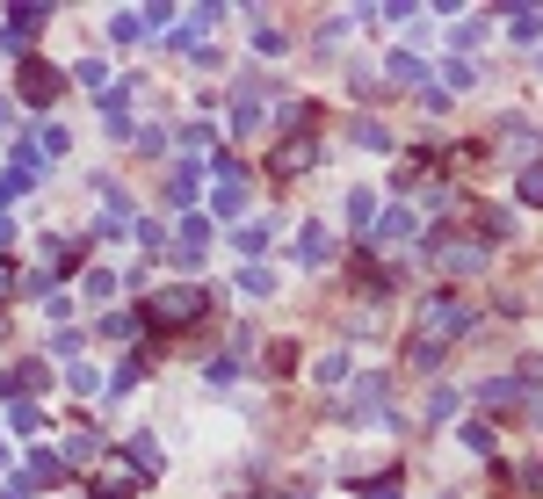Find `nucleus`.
Instances as JSON below:
<instances>
[{
	"label": "nucleus",
	"mask_w": 543,
	"mask_h": 499,
	"mask_svg": "<svg viewBox=\"0 0 543 499\" xmlns=\"http://www.w3.org/2000/svg\"><path fill=\"white\" fill-rule=\"evenodd\" d=\"M471 326H478V311H471L464 297L435 290L428 304H420V319H413V369H435V362L449 355V340H464Z\"/></svg>",
	"instance_id": "nucleus-1"
},
{
	"label": "nucleus",
	"mask_w": 543,
	"mask_h": 499,
	"mask_svg": "<svg viewBox=\"0 0 543 499\" xmlns=\"http://www.w3.org/2000/svg\"><path fill=\"white\" fill-rule=\"evenodd\" d=\"M203 290H160V297H145V311L138 319L153 326V333H174V326H189V319H203Z\"/></svg>",
	"instance_id": "nucleus-2"
},
{
	"label": "nucleus",
	"mask_w": 543,
	"mask_h": 499,
	"mask_svg": "<svg viewBox=\"0 0 543 499\" xmlns=\"http://www.w3.org/2000/svg\"><path fill=\"white\" fill-rule=\"evenodd\" d=\"M58 87H66V73H58V66H44V58H22V95H29V109H51Z\"/></svg>",
	"instance_id": "nucleus-3"
},
{
	"label": "nucleus",
	"mask_w": 543,
	"mask_h": 499,
	"mask_svg": "<svg viewBox=\"0 0 543 499\" xmlns=\"http://www.w3.org/2000/svg\"><path fill=\"white\" fill-rule=\"evenodd\" d=\"M312 160H319V138H312V131H290V138L276 145V160H268V167H276V174H305Z\"/></svg>",
	"instance_id": "nucleus-4"
},
{
	"label": "nucleus",
	"mask_w": 543,
	"mask_h": 499,
	"mask_svg": "<svg viewBox=\"0 0 543 499\" xmlns=\"http://www.w3.org/2000/svg\"><path fill=\"white\" fill-rule=\"evenodd\" d=\"M37 29H44V8H22V0H15V15H8V29H0V44L22 51L29 37H37Z\"/></svg>",
	"instance_id": "nucleus-5"
},
{
	"label": "nucleus",
	"mask_w": 543,
	"mask_h": 499,
	"mask_svg": "<svg viewBox=\"0 0 543 499\" xmlns=\"http://www.w3.org/2000/svg\"><path fill=\"white\" fill-rule=\"evenodd\" d=\"M210 246V217H181V239H174V261H203Z\"/></svg>",
	"instance_id": "nucleus-6"
},
{
	"label": "nucleus",
	"mask_w": 543,
	"mask_h": 499,
	"mask_svg": "<svg viewBox=\"0 0 543 499\" xmlns=\"http://www.w3.org/2000/svg\"><path fill=\"white\" fill-rule=\"evenodd\" d=\"M124 463H131V478H153V471H160V442H153V434H131V442H124Z\"/></svg>",
	"instance_id": "nucleus-7"
},
{
	"label": "nucleus",
	"mask_w": 543,
	"mask_h": 499,
	"mask_svg": "<svg viewBox=\"0 0 543 499\" xmlns=\"http://www.w3.org/2000/svg\"><path fill=\"white\" fill-rule=\"evenodd\" d=\"M297 261H305V268H326V261H334V239H326L319 225H305V232H297Z\"/></svg>",
	"instance_id": "nucleus-8"
},
{
	"label": "nucleus",
	"mask_w": 543,
	"mask_h": 499,
	"mask_svg": "<svg viewBox=\"0 0 543 499\" xmlns=\"http://www.w3.org/2000/svg\"><path fill=\"white\" fill-rule=\"evenodd\" d=\"M58 478H66V456L37 449V456H29V478H22V485H58Z\"/></svg>",
	"instance_id": "nucleus-9"
},
{
	"label": "nucleus",
	"mask_w": 543,
	"mask_h": 499,
	"mask_svg": "<svg viewBox=\"0 0 543 499\" xmlns=\"http://www.w3.org/2000/svg\"><path fill=\"white\" fill-rule=\"evenodd\" d=\"M406 232H413V217H406V210H391L384 225H377V232H362V239H377V246H399Z\"/></svg>",
	"instance_id": "nucleus-10"
},
{
	"label": "nucleus",
	"mask_w": 543,
	"mask_h": 499,
	"mask_svg": "<svg viewBox=\"0 0 543 499\" xmlns=\"http://www.w3.org/2000/svg\"><path fill=\"white\" fill-rule=\"evenodd\" d=\"M355 492H362V499H406V478H399V471H384L377 485H370V478H362Z\"/></svg>",
	"instance_id": "nucleus-11"
},
{
	"label": "nucleus",
	"mask_w": 543,
	"mask_h": 499,
	"mask_svg": "<svg viewBox=\"0 0 543 499\" xmlns=\"http://www.w3.org/2000/svg\"><path fill=\"white\" fill-rule=\"evenodd\" d=\"M391 80H406V87H420V80H428V66H420L413 51H391Z\"/></svg>",
	"instance_id": "nucleus-12"
},
{
	"label": "nucleus",
	"mask_w": 543,
	"mask_h": 499,
	"mask_svg": "<svg viewBox=\"0 0 543 499\" xmlns=\"http://www.w3.org/2000/svg\"><path fill=\"white\" fill-rule=\"evenodd\" d=\"M232 239H239V254H268V225H261V217H254V225H239Z\"/></svg>",
	"instance_id": "nucleus-13"
},
{
	"label": "nucleus",
	"mask_w": 543,
	"mask_h": 499,
	"mask_svg": "<svg viewBox=\"0 0 543 499\" xmlns=\"http://www.w3.org/2000/svg\"><path fill=\"white\" fill-rule=\"evenodd\" d=\"M239 290H247V297H276V275H268V268H247V275H239Z\"/></svg>",
	"instance_id": "nucleus-14"
},
{
	"label": "nucleus",
	"mask_w": 543,
	"mask_h": 499,
	"mask_svg": "<svg viewBox=\"0 0 543 499\" xmlns=\"http://www.w3.org/2000/svg\"><path fill=\"white\" fill-rule=\"evenodd\" d=\"M370 217H377V196L355 189V196H348V225H370Z\"/></svg>",
	"instance_id": "nucleus-15"
},
{
	"label": "nucleus",
	"mask_w": 543,
	"mask_h": 499,
	"mask_svg": "<svg viewBox=\"0 0 543 499\" xmlns=\"http://www.w3.org/2000/svg\"><path fill=\"white\" fill-rule=\"evenodd\" d=\"M464 449H478V456H493V427H486V420H471V427H464Z\"/></svg>",
	"instance_id": "nucleus-16"
},
{
	"label": "nucleus",
	"mask_w": 543,
	"mask_h": 499,
	"mask_svg": "<svg viewBox=\"0 0 543 499\" xmlns=\"http://www.w3.org/2000/svg\"><path fill=\"white\" fill-rule=\"evenodd\" d=\"M87 297H95V304L116 297V275H109V268H87Z\"/></svg>",
	"instance_id": "nucleus-17"
},
{
	"label": "nucleus",
	"mask_w": 543,
	"mask_h": 499,
	"mask_svg": "<svg viewBox=\"0 0 543 499\" xmlns=\"http://www.w3.org/2000/svg\"><path fill=\"white\" fill-rule=\"evenodd\" d=\"M522 203H543V160L522 167Z\"/></svg>",
	"instance_id": "nucleus-18"
},
{
	"label": "nucleus",
	"mask_w": 543,
	"mask_h": 499,
	"mask_svg": "<svg viewBox=\"0 0 543 499\" xmlns=\"http://www.w3.org/2000/svg\"><path fill=\"white\" fill-rule=\"evenodd\" d=\"M22 189H29V181H22V174H15V167H8V174H0V203H15V196H22Z\"/></svg>",
	"instance_id": "nucleus-19"
},
{
	"label": "nucleus",
	"mask_w": 543,
	"mask_h": 499,
	"mask_svg": "<svg viewBox=\"0 0 543 499\" xmlns=\"http://www.w3.org/2000/svg\"><path fill=\"white\" fill-rule=\"evenodd\" d=\"M22 290V275H15V261H0V297H15Z\"/></svg>",
	"instance_id": "nucleus-20"
},
{
	"label": "nucleus",
	"mask_w": 543,
	"mask_h": 499,
	"mask_svg": "<svg viewBox=\"0 0 543 499\" xmlns=\"http://www.w3.org/2000/svg\"><path fill=\"white\" fill-rule=\"evenodd\" d=\"M522 492H543V471H522Z\"/></svg>",
	"instance_id": "nucleus-21"
}]
</instances>
